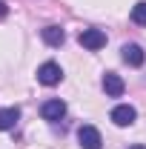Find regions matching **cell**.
<instances>
[{
  "instance_id": "1",
  "label": "cell",
  "mask_w": 146,
  "mask_h": 149,
  "mask_svg": "<svg viewBox=\"0 0 146 149\" xmlns=\"http://www.w3.org/2000/svg\"><path fill=\"white\" fill-rule=\"evenodd\" d=\"M77 43H80L83 49H89V52H97L100 46H106V35H103L100 29H83V32L77 35Z\"/></svg>"
},
{
  "instance_id": "2",
  "label": "cell",
  "mask_w": 146,
  "mask_h": 149,
  "mask_svg": "<svg viewBox=\"0 0 146 149\" xmlns=\"http://www.w3.org/2000/svg\"><path fill=\"white\" fill-rule=\"evenodd\" d=\"M37 80H40L43 86H57V83L63 80V69L49 60V63H43V66L37 69Z\"/></svg>"
},
{
  "instance_id": "3",
  "label": "cell",
  "mask_w": 146,
  "mask_h": 149,
  "mask_svg": "<svg viewBox=\"0 0 146 149\" xmlns=\"http://www.w3.org/2000/svg\"><path fill=\"white\" fill-rule=\"evenodd\" d=\"M77 141H80V146H83V149H100V146H103L100 132L95 129V126H89V123L77 129Z\"/></svg>"
},
{
  "instance_id": "4",
  "label": "cell",
  "mask_w": 146,
  "mask_h": 149,
  "mask_svg": "<svg viewBox=\"0 0 146 149\" xmlns=\"http://www.w3.org/2000/svg\"><path fill=\"white\" fill-rule=\"evenodd\" d=\"M135 118H138V112H135V106H129V103H120V106L112 109V123L115 126H132Z\"/></svg>"
},
{
  "instance_id": "5",
  "label": "cell",
  "mask_w": 146,
  "mask_h": 149,
  "mask_svg": "<svg viewBox=\"0 0 146 149\" xmlns=\"http://www.w3.org/2000/svg\"><path fill=\"white\" fill-rule=\"evenodd\" d=\"M40 115H43L46 120L55 123V120H60V118L66 115V103H63L60 97H52V100H46V103L40 106Z\"/></svg>"
},
{
  "instance_id": "6",
  "label": "cell",
  "mask_w": 146,
  "mask_h": 149,
  "mask_svg": "<svg viewBox=\"0 0 146 149\" xmlns=\"http://www.w3.org/2000/svg\"><path fill=\"white\" fill-rule=\"evenodd\" d=\"M123 89H126V83H123L120 74H115V72H106V74H103V92L109 95V97H120Z\"/></svg>"
},
{
  "instance_id": "7",
  "label": "cell",
  "mask_w": 146,
  "mask_h": 149,
  "mask_svg": "<svg viewBox=\"0 0 146 149\" xmlns=\"http://www.w3.org/2000/svg\"><path fill=\"white\" fill-rule=\"evenodd\" d=\"M123 60H126L129 66H143V60H146V55H143V49L138 46V43H126L123 49Z\"/></svg>"
},
{
  "instance_id": "8",
  "label": "cell",
  "mask_w": 146,
  "mask_h": 149,
  "mask_svg": "<svg viewBox=\"0 0 146 149\" xmlns=\"http://www.w3.org/2000/svg\"><path fill=\"white\" fill-rule=\"evenodd\" d=\"M17 120H20V109H17V106H6V109H0V132L15 129Z\"/></svg>"
},
{
  "instance_id": "9",
  "label": "cell",
  "mask_w": 146,
  "mask_h": 149,
  "mask_svg": "<svg viewBox=\"0 0 146 149\" xmlns=\"http://www.w3.org/2000/svg\"><path fill=\"white\" fill-rule=\"evenodd\" d=\"M43 40H46L49 46H60V43L66 40V32H63L60 26H46V29H43Z\"/></svg>"
},
{
  "instance_id": "10",
  "label": "cell",
  "mask_w": 146,
  "mask_h": 149,
  "mask_svg": "<svg viewBox=\"0 0 146 149\" xmlns=\"http://www.w3.org/2000/svg\"><path fill=\"white\" fill-rule=\"evenodd\" d=\"M132 20H135L138 26H146V3H138V6L132 9Z\"/></svg>"
},
{
  "instance_id": "11",
  "label": "cell",
  "mask_w": 146,
  "mask_h": 149,
  "mask_svg": "<svg viewBox=\"0 0 146 149\" xmlns=\"http://www.w3.org/2000/svg\"><path fill=\"white\" fill-rule=\"evenodd\" d=\"M0 17H6V3L0 0Z\"/></svg>"
},
{
  "instance_id": "12",
  "label": "cell",
  "mask_w": 146,
  "mask_h": 149,
  "mask_svg": "<svg viewBox=\"0 0 146 149\" xmlns=\"http://www.w3.org/2000/svg\"><path fill=\"white\" fill-rule=\"evenodd\" d=\"M129 149H146V146H143V143H135V146H129Z\"/></svg>"
}]
</instances>
